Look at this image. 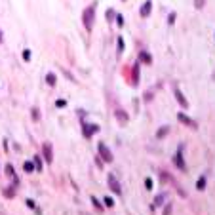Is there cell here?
Segmentation results:
<instances>
[{
    "label": "cell",
    "instance_id": "2",
    "mask_svg": "<svg viewBox=\"0 0 215 215\" xmlns=\"http://www.w3.org/2000/svg\"><path fill=\"white\" fill-rule=\"evenodd\" d=\"M97 151H99V156H101V160H103V162H112V158H114V156H112V152L109 151V147L105 143H99L97 145Z\"/></svg>",
    "mask_w": 215,
    "mask_h": 215
},
{
    "label": "cell",
    "instance_id": "15",
    "mask_svg": "<svg viewBox=\"0 0 215 215\" xmlns=\"http://www.w3.org/2000/svg\"><path fill=\"white\" fill-rule=\"evenodd\" d=\"M35 169H38V172H42V160H40V156H35Z\"/></svg>",
    "mask_w": 215,
    "mask_h": 215
},
{
    "label": "cell",
    "instance_id": "12",
    "mask_svg": "<svg viewBox=\"0 0 215 215\" xmlns=\"http://www.w3.org/2000/svg\"><path fill=\"white\" fill-rule=\"evenodd\" d=\"M167 133H169V126H162L160 130L156 131V137H158V139H162V137H166Z\"/></svg>",
    "mask_w": 215,
    "mask_h": 215
},
{
    "label": "cell",
    "instance_id": "19",
    "mask_svg": "<svg viewBox=\"0 0 215 215\" xmlns=\"http://www.w3.org/2000/svg\"><path fill=\"white\" fill-rule=\"evenodd\" d=\"M92 202H93V206H95V208H97V209H99V211H103V204H101V202H99V200H97V198H95V196H93V198H92Z\"/></svg>",
    "mask_w": 215,
    "mask_h": 215
},
{
    "label": "cell",
    "instance_id": "4",
    "mask_svg": "<svg viewBox=\"0 0 215 215\" xmlns=\"http://www.w3.org/2000/svg\"><path fill=\"white\" fill-rule=\"evenodd\" d=\"M173 164L181 169V172H185V169H187V164H185V160H183V152H181V151H177V152L173 154Z\"/></svg>",
    "mask_w": 215,
    "mask_h": 215
},
{
    "label": "cell",
    "instance_id": "30",
    "mask_svg": "<svg viewBox=\"0 0 215 215\" xmlns=\"http://www.w3.org/2000/svg\"><path fill=\"white\" fill-rule=\"evenodd\" d=\"M23 59H25V61H29V59H31V52H29V50H25V52H23Z\"/></svg>",
    "mask_w": 215,
    "mask_h": 215
},
{
    "label": "cell",
    "instance_id": "22",
    "mask_svg": "<svg viewBox=\"0 0 215 215\" xmlns=\"http://www.w3.org/2000/svg\"><path fill=\"white\" fill-rule=\"evenodd\" d=\"M55 105H57L59 109H63V107L67 105V101H65V99H57V101H55Z\"/></svg>",
    "mask_w": 215,
    "mask_h": 215
},
{
    "label": "cell",
    "instance_id": "28",
    "mask_svg": "<svg viewBox=\"0 0 215 215\" xmlns=\"http://www.w3.org/2000/svg\"><path fill=\"white\" fill-rule=\"evenodd\" d=\"M172 213V204H167V206L164 208V215H169Z\"/></svg>",
    "mask_w": 215,
    "mask_h": 215
},
{
    "label": "cell",
    "instance_id": "5",
    "mask_svg": "<svg viewBox=\"0 0 215 215\" xmlns=\"http://www.w3.org/2000/svg\"><path fill=\"white\" fill-rule=\"evenodd\" d=\"M109 188L114 192V194H122V188H120V185H118V181H116V177L114 175H109Z\"/></svg>",
    "mask_w": 215,
    "mask_h": 215
},
{
    "label": "cell",
    "instance_id": "25",
    "mask_svg": "<svg viewBox=\"0 0 215 215\" xmlns=\"http://www.w3.org/2000/svg\"><path fill=\"white\" fill-rule=\"evenodd\" d=\"M6 173H8V175H12V177H14V167H12V166H10V164L6 166Z\"/></svg>",
    "mask_w": 215,
    "mask_h": 215
},
{
    "label": "cell",
    "instance_id": "31",
    "mask_svg": "<svg viewBox=\"0 0 215 215\" xmlns=\"http://www.w3.org/2000/svg\"><path fill=\"white\" fill-rule=\"evenodd\" d=\"M0 40H2V36H0Z\"/></svg>",
    "mask_w": 215,
    "mask_h": 215
},
{
    "label": "cell",
    "instance_id": "24",
    "mask_svg": "<svg viewBox=\"0 0 215 215\" xmlns=\"http://www.w3.org/2000/svg\"><path fill=\"white\" fill-rule=\"evenodd\" d=\"M32 118H35V120H38V118H40V112H38V109H32Z\"/></svg>",
    "mask_w": 215,
    "mask_h": 215
},
{
    "label": "cell",
    "instance_id": "27",
    "mask_svg": "<svg viewBox=\"0 0 215 215\" xmlns=\"http://www.w3.org/2000/svg\"><path fill=\"white\" fill-rule=\"evenodd\" d=\"M27 206H29V208H32V209H36V204L32 202V200H27ZM36 211H38V209H36ZM38 213H40V211H38Z\"/></svg>",
    "mask_w": 215,
    "mask_h": 215
},
{
    "label": "cell",
    "instance_id": "26",
    "mask_svg": "<svg viewBox=\"0 0 215 215\" xmlns=\"http://www.w3.org/2000/svg\"><path fill=\"white\" fill-rule=\"evenodd\" d=\"M145 187L151 190V188H152V179H145Z\"/></svg>",
    "mask_w": 215,
    "mask_h": 215
},
{
    "label": "cell",
    "instance_id": "1",
    "mask_svg": "<svg viewBox=\"0 0 215 215\" xmlns=\"http://www.w3.org/2000/svg\"><path fill=\"white\" fill-rule=\"evenodd\" d=\"M95 8H97V4H89V6L84 10V14H82V21H84V27H86V31H92V29H93Z\"/></svg>",
    "mask_w": 215,
    "mask_h": 215
},
{
    "label": "cell",
    "instance_id": "11",
    "mask_svg": "<svg viewBox=\"0 0 215 215\" xmlns=\"http://www.w3.org/2000/svg\"><path fill=\"white\" fill-rule=\"evenodd\" d=\"M114 116H116V120H118L120 124H126V122H128V118H130V116H128V112H124V110H120V109L114 112Z\"/></svg>",
    "mask_w": 215,
    "mask_h": 215
},
{
    "label": "cell",
    "instance_id": "17",
    "mask_svg": "<svg viewBox=\"0 0 215 215\" xmlns=\"http://www.w3.org/2000/svg\"><path fill=\"white\" fill-rule=\"evenodd\" d=\"M114 15H116V14H114V10H110V8H109V10H107V21H109V23H110L112 19H114Z\"/></svg>",
    "mask_w": 215,
    "mask_h": 215
},
{
    "label": "cell",
    "instance_id": "10",
    "mask_svg": "<svg viewBox=\"0 0 215 215\" xmlns=\"http://www.w3.org/2000/svg\"><path fill=\"white\" fill-rule=\"evenodd\" d=\"M139 61H143V63H147V65H151L152 63V55L149 53V52H139Z\"/></svg>",
    "mask_w": 215,
    "mask_h": 215
},
{
    "label": "cell",
    "instance_id": "14",
    "mask_svg": "<svg viewBox=\"0 0 215 215\" xmlns=\"http://www.w3.org/2000/svg\"><path fill=\"white\" fill-rule=\"evenodd\" d=\"M46 82H48L50 86H55V82H57V80H55V74H53V72H50V74L46 76Z\"/></svg>",
    "mask_w": 215,
    "mask_h": 215
},
{
    "label": "cell",
    "instance_id": "18",
    "mask_svg": "<svg viewBox=\"0 0 215 215\" xmlns=\"http://www.w3.org/2000/svg\"><path fill=\"white\" fill-rule=\"evenodd\" d=\"M164 198H166L164 194H160V196H156V198H154V206H162V204H164Z\"/></svg>",
    "mask_w": 215,
    "mask_h": 215
},
{
    "label": "cell",
    "instance_id": "21",
    "mask_svg": "<svg viewBox=\"0 0 215 215\" xmlns=\"http://www.w3.org/2000/svg\"><path fill=\"white\" fill-rule=\"evenodd\" d=\"M122 50H124V38L120 36V38H118V55L122 53Z\"/></svg>",
    "mask_w": 215,
    "mask_h": 215
},
{
    "label": "cell",
    "instance_id": "7",
    "mask_svg": "<svg viewBox=\"0 0 215 215\" xmlns=\"http://www.w3.org/2000/svg\"><path fill=\"white\" fill-rule=\"evenodd\" d=\"M42 152H44V158H46V162H50V164H52V160H53V154H52V145H50V143H44V147H42Z\"/></svg>",
    "mask_w": 215,
    "mask_h": 215
},
{
    "label": "cell",
    "instance_id": "29",
    "mask_svg": "<svg viewBox=\"0 0 215 215\" xmlns=\"http://www.w3.org/2000/svg\"><path fill=\"white\" fill-rule=\"evenodd\" d=\"M167 23L172 25V23H175V14H169V17H167Z\"/></svg>",
    "mask_w": 215,
    "mask_h": 215
},
{
    "label": "cell",
    "instance_id": "6",
    "mask_svg": "<svg viewBox=\"0 0 215 215\" xmlns=\"http://www.w3.org/2000/svg\"><path fill=\"white\" fill-rule=\"evenodd\" d=\"M151 10H152V2H151V0H145V4L139 10V15L141 17H149L151 15Z\"/></svg>",
    "mask_w": 215,
    "mask_h": 215
},
{
    "label": "cell",
    "instance_id": "20",
    "mask_svg": "<svg viewBox=\"0 0 215 215\" xmlns=\"http://www.w3.org/2000/svg\"><path fill=\"white\" fill-rule=\"evenodd\" d=\"M103 202H105V206H109V208L114 206V200H112L110 196H105V198H103Z\"/></svg>",
    "mask_w": 215,
    "mask_h": 215
},
{
    "label": "cell",
    "instance_id": "9",
    "mask_svg": "<svg viewBox=\"0 0 215 215\" xmlns=\"http://www.w3.org/2000/svg\"><path fill=\"white\" fill-rule=\"evenodd\" d=\"M177 118H179L181 122H183V124H185V126H190V128H196V124H194V122H192V118H188L187 114H183V112H179V114H177Z\"/></svg>",
    "mask_w": 215,
    "mask_h": 215
},
{
    "label": "cell",
    "instance_id": "8",
    "mask_svg": "<svg viewBox=\"0 0 215 215\" xmlns=\"http://www.w3.org/2000/svg\"><path fill=\"white\" fill-rule=\"evenodd\" d=\"M173 95H175V99L179 101V105H181V107H183V109H188V101L185 99V95L181 93L179 89H175V92H173Z\"/></svg>",
    "mask_w": 215,
    "mask_h": 215
},
{
    "label": "cell",
    "instance_id": "32",
    "mask_svg": "<svg viewBox=\"0 0 215 215\" xmlns=\"http://www.w3.org/2000/svg\"><path fill=\"white\" fill-rule=\"evenodd\" d=\"M124 2H126V0H124Z\"/></svg>",
    "mask_w": 215,
    "mask_h": 215
},
{
    "label": "cell",
    "instance_id": "16",
    "mask_svg": "<svg viewBox=\"0 0 215 215\" xmlns=\"http://www.w3.org/2000/svg\"><path fill=\"white\" fill-rule=\"evenodd\" d=\"M23 169H25L27 173H31L32 169H35V164H32V162H25V164H23Z\"/></svg>",
    "mask_w": 215,
    "mask_h": 215
},
{
    "label": "cell",
    "instance_id": "13",
    "mask_svg": "<svg viewBox=\"0 0 215 215\" xmlns=\"http://www.w3.org/2000/svg\"><path fill=\"white\" fill-rule=\"evenodd\" d=\"M196 188H198V190H204V188H206V177H200V179H198Z\"/></svg>",
    "mask_w": 215,
    "mask_h": 215
},
{
    "label": "cell",
    "instance_id": "23",
    "mask_svg": "<svg viewBox=\"0 0 215 215\" xmlns=\"http://www.w3.org/2000/svg\"><path fill=\"white\" fill-rule=\"evenodd\" d=\"M116 23H118V27H122V25H124V17H122L120 14H116Z\"/></svg>",
    "mask_w": 215,
    "mask_h": 215
},
{
    "label": "cell",
    "instance_id": "3",
    "mask_svg": "<svg viewBox=\"0 0 215 215\" xmlns=\"http://www.w3.org/2000/svg\"><path fill=\"white\" fill-rule=\"evenodd\" d=\"M82 131H84V137H92L93 133H97L99 131V126L97 124H82Z\"/></svg>",
    "mask_w": 215,
    "mask_h": 215
}]
</instances>
